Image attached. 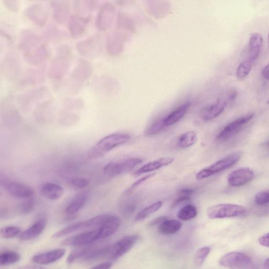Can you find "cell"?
Returning <instances> with one entry per match:
<instances>
[{"instance_id": "obj_31", "label": "cell", "mask_w": 269, "mask_h": 269, "mask_svg": "<svg viewBox=\"0 0 269 269\" xmlns=\"http://www.w3.org/2000/svg\"><path fill=\"white\" fill-rule=\"evenodd\" d=\"M117 24V26L121 29L130 31H133L134 30V25L132 21L128 16L122 13H120L118 15Z\"/></svg>"}, {"instance_id": "obj_28", "label": "cell", "mask_w": 269, "mask_h": 269, "mask_svg": "<svg viewBox=\"0 0 269 269\" xmlns=\"http://www.w3.org/2000/svg\"><path fill=\"white\" fill-rule=\"evenodd\" d=\"M127 33L122 31H116L110 36L108 46L110 47L116 46L121 48L127 38Z\"/></svg>"}, {"instance_id": "obj_10", "label": "cell", "mask_w": 269, "mask_h": 269, "mask_svg": "<svg viewBox=\"0 0 269 269\" xmlns=\"http://www.w3.org/2000/svg\"><path fill=\"white\" fill-rule=\"evenodd\" d=\"M6 190L12 196L19 199H30L34 192L28 185L16 181L7 182L5 183Z\"/></svg>"}, {"instance_id": "obj_8", "label": "cell", "mask_w": 269, "mask_h": 269, "mask_svg": "<svg viewBox=\"0 0 269 269\" xmlns=\"http://www.w3.org/2000/svg\"><path fill=\"white\" fill-rule=\"evenodd\" d=\"M100 231L99 228L80 233L64 241L63 246H85L93 244L99 240Z\"/></svg>"}, {"instance_id": "obj_6", "label": "cell", "mask_w": 269, "mask_h": 269, "mask_svg": "<svg viewBox=\"0 0 269 269\" xmlns=\"http://www.w3.org/2000/svg\"><path fill=\"white\" fill-rule=\"evenodd\" d=\"M140 237L138 235H126L110 247L109 255L111 259H119L127 253L137 244Z\"/></svg>"}, {"instance_id": "obj_29", "label": "cell", "mask_w": 269, "mask_h": 269, "mask_svg": "<svg viewBox=\"0 0 269 269\" xmlns=\"http://www.w3.org/2000/svg\"><path fill=\"white\" fill-rule=\"evenodd\" d=\"M197 214L198 211L196 207L193 205H187L179 211L177 217L181 221H188L193 220Z\"/></svg>"}, {"instance_id": "obj_38", "label": "cell", "mask_w": 269, "mask_h": 269, "mask_svg": "<svg viewBox=\"0 0 269 269\" xmlns=\"http://www.w3.org/2000/svg\"><path fill=\"white\" fill-rule=\"evenodd\" d=\"M35 201L29 200L21 205L20 206V210L23 213H27L32 211L34 207H35Z\"/></svg>"}, {"instance_id": "obj_13", "label": "cell", "mask_w": 269, "mask_h": 269, "mask_svg": "<svg viewBox=\"0 0 269 269\" xmlns=\"http://www.w3.org/2000/svg\"><path fill=\"white\" fill-rule=\"evenodd\" d=\"M120 219L114 215H111L104 224L98 228L100 231L99 240L105 239L113 235L119 229Z\"/></svg>"}, {"instance_id": "obj_44", "label": "cell", "mask_w": 269, "mask_h": 269, "mask_svg": "<svg viewBox=\"0 0 269 269\" xmlns=\"http://www.w3.org/2000/svg\"><path fill=\"white\" fill-rule=\"evenodd\" d=\"M262 75L263 77L264 78V79L268 80V65H266L264 67L262 71Z\"/></svg>"}, {"instance_id": "obj_7", "label": "cell", "mask_w": 269, "mask_h": 269, "mask_svg": "<svg viewBox=\"0 0 269 269\" xmlns=\"http://www.w3.org/2000/svg\"><path fill=\"white\" fill-rule=\"evenodd\" d=\"M251 263V258L240 252H230L223 256L219 264L222 266L229 268L244 267Z\"/></svg>"}, {"instance_id": "obj_45", "label": "cell", "mask_w": 269, "mask_h": 269, "mask_svg": "<svg viewBox=\"0 0 269 269\" xmlns=\"http://www.w3.org/2000/svg\"><path fill=\"white\" fill-rule=\"evenodd\" d=\"M237 96V92L233 91L229 94L228 99L230 101V102H232V101H233L235 98H236Z\"/></svg>"}, {"instance_id": "obj_4", "label": "cell", "mask_w": 269, "mask_h": 269, "mask_svg": "<svg viewBox=\"0 0 269 269\" xmlns=\"http://www.w3.org/2000/svg\"><path fill=\"white\" fill-rule=\"evenodd\" d=\"M254 116V114H249L240 117L230 123L218 134L217 140L219 142H224L236 136L253 119Z\"/></svg>"}, {"instance_id": "obj_42", "label": "cell", "mask_w": 269, "mask_h": 269, "mask_svg": "<svg viewBox=\"0 0 269 269\" xmlns=\"http://www.w3.org/2000/svg\"><path fill=\"white\" fill-rule=\"evenodd\" d=\"M168 219L167 217L165 216H161L157 218H155L154 220L153 221H151L149 224V226H155L156 225H159L162 222H163L164 221L167 220Z\"/></svg>"}, {"instance_id": "obj_24", "label": "cell", "mask_w": 269, "mask_h": 269, "mask_svg": "<svg viewBox=\"0 0 269 269\" xmlns=\"http://www.w3.org/2000/svg\"><path fill=\"white\" fill-rule=\"evenodd\" d=\"M95 0H75L74 10L79 16L89 14L93 10Z\"/></svg>"}, {"instance_id": "obj_5", "label": "cell", "mask_w": 269, "mask_h": 269, "mask_svg": "<svg viewBox=\"0 0 269 269\" xmlns=\"http://www.w3.org/2000/svg\"><path fill=\"white\" fill-rule=\"evenodd\" d=\"M143 163L140 158H131L119 163H110L104 168V173L108 176L115 177L131 171Z\"/></svg>"}, {"instance_id": "obj_9", "label": "cell", "mask_w": 269, "mask_h": 269, "mask_svg": "<svg viewBox=\"0 0 269 269\" xmlns=\"http://www.w3.org/2000/svg\"><path fill=\"white\" fill-rule=\"evenodd\" d=\"M255 175L249 168L234 171L228 176V182L232 187H241L253 180Z\"/></svg>"}, {"instance_id": "obj_18", "label": "cell", "mask_w": 269, "mask_h": 269, "mask_svg": "<svg viewBox=\"0 0 269 269\" xmlns=\"http://www.w3.org/2000/svg\"><path fill=\"white\" fill-rule=\"evenodd\" d=\"M41 192L45 197L52 200L59 199L64 193L63 189L60 185L52 182L44 183L42 187Z\"/></svg>"}, {"instance_id": "obj_12", "label": "cell", "mask_w": 269, "mask_h": 269, "mask_svg": "<svg viewBox=\"0 0 269 269\" xmlns=\"http://www.w3.org/2000/svg\"><path fill=\"white\" fill-rule=\"evenodd\" d=\"M66 250L58 249L34 256L32 261L40 265H47L53 263L62 259L65 254Z\"/></svg>"}, {"instance_id": "obj_17", "label": "cell", "mask_w": 269, "mask_h": 269, "mask_svg": "<svg viewBox=\"0 0 269 269\" xmlns=\"http://www.w3.org/2000/svg\"><path fill=\"white\" fill-rule=\"evenodd\" d=\"M263 43V38L259 33L252 35L249 41V59L252 63L255 62L259 58Z\"/></svg>"}, {"instance_id": "obj_21", "label": "cell", "mask_w": 269, "mask_h": 269, "mask_svg": "<svg viewBox=\"0 0 269 269\" xmlns=\"http://www.w3.org/2000/svg\"><path fill=\"white\" fill-rule=\"evenodd\" d=\"M181 227L182 224L180 221L167 219L159 225L158 230L162 234L169 235L178 232Z\"/></svg>"}, {"instance_id": "obj_40", "label": "cell", "mask_w": 269, "mask_h": 269, "mask_svg": "<svg viewBox=\"0 0 269 269\" xmlns=\"http://www.w3.org/2000/svg\"><path fill=\"white\" fill-rule=\"evenodd\" d=\"M269 234L268 233H266L263 235H262L261 237H260L258 241L260 245H261L263 247L268 248L269 247Z\"/></svg>"}, {"instance_id": "obj_19", "label": "cell", "mask_w": 269, "mask_h": 269, "mask_svg": "<svg viewBox=\"0 0 269 269\" xmlns=\"http://www.w3.org/2000/svg\"><path fill=\"white\" fill-rule=\"evenodd\" d=\"M190 103L187 102L182 105L174 112L168 115L163 119L166 127L171 126L180 120L186 114L190 107Z\"/></svg>"}, {"instance_id": "obj_22", "label": "cell", "mask_w": 269, "mask_h": 269, "mask_svg": "<svg viewBox=\"0 0 269 269\" xmlns=\"http://www.w3.org/2000/svg\"><path fill=\"white\" fill-rule=\"evenodd\" d=\"M227 103L225 101L218 100L217 102L209 107L204 113V119L206 121H210L219 116L224 112Z\"/></svg>"}, {"instance_id": "obj_37", "label": "cell", "mask_w": 269, "mask_h": 269, "mask_svg": "<svg viewBox=\"0 0 269 269\" xmlns=\"http://www.w3.org/2000/svg\"><path fill=\"white\" fill-rule=\"evenodd\" d=\"M72 186L76 189H85L89 186L90 181L86 178H75L71 180Z\"/></svg>"}, {"instance_id": "obj_25", "label": "cell", "mask_w": 269, "mask_h": 269, "mask_svg": "<svg viewBox=\"0 0 269 269\" xmlns=\"http://www.w3.org/2000/svg\"><path fill=\"white\" fill-rule=\"evenodd\" d=\"M197 141L196 133L194 131L185 132L179 138L177 146L181 149L189 148L194 145Z\"/></svg>"}, {"instance_id": "obj_16", "label": "cell", "mask_w": 269, "mask_h": 269, "mask_svg": "<svg viewBox=\"0 0 269 269\" xmlns=\"http://www.w3.org/2000/svg\"><path fill=\"white\" fill-rule=\"evenodd\" d=\"M46 225V221L44 220L37 221L20 233V239L22 241H29L37 238L43 232Z\"/></svg>"}, {"instance_id": "obj_11", "label": "cell", "mask_w": 269, "mask_h": 269, "mask_svg": "<svg viewBox=\"0 0 269 269\" xmlns=\"http://www.w3.org/2000/svg\"><path fill=\"white\" fill-rule=\"evenodd\" d=\"M115 9L111 4L105 5L98 12L96 19V26L100 31L109 29L113 22Z\"/></svg>"}, {"instance_id": "obj_27", "label": "cell", "mask_w": 269, "mask_h": 269, "mask_svg": "<svg viewBox=\"0 0 269 269\" xmlns=\"http://www.w3.org/2000/svg\"><path fill=\"white\" fill-rule=\"evenodd\" d=\"M163 203L161 201L156 202L140 211L134 218V221L139 222L143 221L150 214L159 210L162 207Z\"/></svg>"}, {"instance_id": "obj_34", "label": "cell", "mask_w": 269, "mask_h": 269, "mask_svg": "<svg viewBox=\"0 0 269 269\" xmlns=\"http://www.w3.org/2000/svg\"><path fill=\"white\" fill-rule=\"evenodd\" d=\"M252 65V63L249 60L245 61L241 63L237 71L238 78L239 79H244L246 78L250 72Z\"/></svg>"}, {"instance_id": "obj_35", "label": "cell", "mask_w": 269, "mask_h": 269, "mask_svg": "<svg viewBox=\"0 0 269 269\" xmlns=\"http://www.w3.org/2000/svg\"><path fill=\"white\" fill-rule=\"evenodd\" d=\"M156 174H150L148 175H146L137 181L133 182L131 186L126 190L124 192L125 196H129L131 195L134 191H136L144 182L146 181L149 178L154 177Z\"/></svg>"}, {"instance_id": "obj_32", "label": "cell", "mask_w": 269, "mask_h": 269, "mask_svg": "<svg viewBox=\"0 0 269 269\" xmlns=\"http://www.w3.org/2000/svg\"><path fill=\"white\" fill-rule=\"evenodd\" d=\"M211 248L209 247H204L200 248L196 252L195 263L196 266L203 265L207 258L210 253Z\"/></svg>"}, {"instance_id": "obj_39", "label": "cell", "mask_w": 269, "mask_h": 269, "mask_svg": "<svg viewBox=\"0 0 269 269\" xmlns=\"http://www.w3.org/2000/svg\"><path fill=\"white\" fill-rule=\"evenodd\" d=\"M191 200L190 196H181L177 199H176L172 205V207L174 208L178 205L184 203V202H187Z\"/></svg>"}, {"instance_id": "obj_3", "label": "cell", "mask_w": 269, "mask_h": 269, "mask_svg": "<svg viewBox=\"0 0 269 269\" xmlns=\"http://www.w3.org/2000/svg\"><path fill=\"white\" fill-rule=\"evenodd\" d=\"M247 209L244 206L221 204L211 206L207 210V215L210 220L226 218L241 217L247 214Z\"/></svg>"}, {"instance_id": "obj_36", "label": "cell", "mask_w": 269, "mask_h": 269, "mask_svg": "<svg viewBox=\"0 0 269 269\" xmlns=\"http://www.w3.org/2000/svg\"><path fill=\"white\" fill-rule=\"evenodd\" d=\"M255 203L259 206L265 205L269 202V193L268 191L258 193L255 198Z\"/></svg>"}, {"instance_id": "obj_20", "label": "cell", "mask_w": 269, "mask_h": 269, "mask_svg": "<svg viewBox=\"0 0 269 269\" xmlns=\"http://www.w3.org/2000/svg\"><path fill=\"white\" fill-rule=\"evenodd\" d=\"M88 194L83 193L74 197L67 206L65 212L68 215H73L77 213L87 203Z\"/></svg>"}, {"instance_id": "obj_30", "label": "cell", "mask_w": 269, "mask_h": 269, "mask_svg": "<svg viewBox=\"0 0 269 269\" xmlns=\"http://www.w3.org/2000/svg\"><path fill=\"white\" fill-rule=\"evenodd\" d=\"M21 233L20 229L14 226H9L0 229V237L4 239H12Z\"/></svg>"}, {"instance_id": "obj_43", "label": "cell", "mask_w": 269, "mask_h": 269, "mask_svg": "<svg viewBox=\"0 0 269 269\" xmlns=\"http://www.w3.org/2000/svg\"><path fill=\"white\" fill-rule=\"evenodd\" d=\"M112 266V263L111 262H105L100 264H99L94 267L92 268L96 269H109L111 268Z\"/></svg>"}, {"instance_id": "obj_14", "label": "cell", "mask_w": 269, "mask_h": 269, "mask_svg": "<svg viewBox=\"0 0 269 269\" xmlns=\"http://www.w3.org/2000/svg\"><path fill=\"white\" fill-rule=\"evenodd\" d=\"M174 160V158L167 157L149 162L139 168L134 173L133 175L139 176L145 173L152 172L164 166L170 165Z\"/></svg>"}, {"instance_id": "obj_15", "label": "cell", "mask_w": 269, "mask_h": 269, "mask_svg": "<svg viewBox=\"0 0 269 269\" xmlns=\"http://www.w3.org/2000/svg\"><path fill=\"white\" fill-rule=\"evenodd\" d=\"M89 21L88 18L79 15L71 17L69 21V29L71 35L74 38L81 36L85 31Z\"/></svg>"}, {"instance_id": "obj_26", "label": "cell", "mask_w": 269, "mask_h": 269, "mask_svg": "<svg viewBox=\"0 0 269 269\" xmlns=\"http://www.w3.org/2000/svg\"><path fill=\"white\" fill-rule=\"evenodd\" d=\"M20 260V255L13 251H6L0 253V266L15 264Z\"/></svg>"}, {"instance_id": "obj_33", "label": "cell", "mask_w": 269, "mask_h": 269, "mask_svg": "<svg viewBox=\"0 0 269 269\" xmlns=\"http://www.w3.org/2000/svg\"><path fill=\"white\" fill-rule=\"evenodd\" d=\"M165 127H166L164 123L163 119L159 120L149 126L145 130V134L148 137L154 136L162 132Z\"/></svg>"}, {"instance_id": "obj_41", "label": "cell", "mask_w": 269, "mask_h": 269, "mask_svg": "<svg viewBox=\"0 0 269 269\" xmlns=\"http://www.w3.org/2000/svg\"><path fill=\"white\" fill-rule=\"evenodd\" d=\"M196 192V190L192 188L183 189L179 191V194L181 196H191Z\"/></svg>"}, {"instance_id": "obj_2", "label": "cell", "mask_w": 269, "mask_h": 269, "mask_svg": "<svg viewBox=\"0 0 269 269\" xmlns=\"http://www.w3.org/2000/svg\"><path fill=\"white\" fill-rule=\"evenodd\" d=\"M242 156L243 153L241 151L228 155L200 171L197 174L196 177L197 179L200 180L221 173L236 164L240 160Z\"/></svg>"}, {"instance_id": "obj_1", "label": "cell", "mask_w": 269, "mask_h": 269, "mask_svg": "<svg viewBox=\"0 0 269 269\" xmlns=\"http://www.w3.org/2000/svg\"><path fill=\"white\" fill-rule=\"evenodd\" d=\"M130 139L128 134L115 133L103 138L98 142L90 150L89 156L97 158L109 152L111 150L127 143Z\"/></svg>"}, {"instance_id": "obj_23", "label": "cell", "mask_w": 269, "mask_h": 269, "mask_svg": "<svg viewBox=\"0 0 269 269\" xmlns=\"http://www.w3.org/2000/svg\"><path fill=\"white\" fill-rule=\"evenodd\" d=\"M89 228H90V223L89 220L78 222L67 226L64 229L58 232L53 235V238L55 239H58L76 231L80 230L81 229Z\"/></svg>"}, {"instance_id": "obj_46", "label": "cell", "mask_w": 269, "mask_h": 269, "mask_svg": "<svg viewBox=\"0 0 269 269\" xmlns=\"http://www.w3.org/2000/svg\"><path fill=\"white\" fill-rule=\"evenodd\" d=\"M263 267L264 268H266V269H268L269 268V259L268 258H267L264 262V264H263Z\"/></svg>"}]
</instances>
